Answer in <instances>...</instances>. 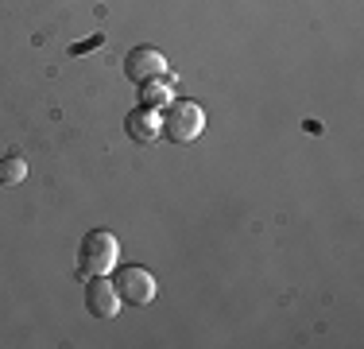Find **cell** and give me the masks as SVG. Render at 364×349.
Instances as JSON below:
<instances>
[{"mask_svg":"<svg viewBox=\"0 0 364 349\" xmlns=\"http://www.w3.org/2000/svg\"><path fill=\"white\" fill-rule=\"evenodd\" d=\"M124 74L132 78V82L167 78V58H163V51H155V47H136V51H128V58H124Z\"/></svg>","mask_w":364,"mask_h":349,"instance_id":"277c9868","label":"cell"},{"mask_svg":"<svg viewBox=\"0 0 364 349\" xmlns=\"http://www.w3.org/2000/svg\"><path fill=\"white\" fill-rule=\"evenodd\" d=\"M117 295L120 303H128V307H147V303H155V291H159V283H155V276L147 272L140 264H128L124 272L117 276Z\"/></svg>","mask_w":364,"mask_h":349,"instance_id":"3957f363","label":"cell"},{"mask_svg":"<svg viewBox=\"0 0 364 349\" xmlns=\"http://www.w3.org/2000/svg\"><path fill=\"white\" fill-rule=\"evenodd\" d=\"M205 128V113L198 101H171L167 113H163V136L171 140V144H190V140H198Z\"/></svg>","mask_w":364,"mask_h":349,"instance_id":"7a4b0ae2","label":"cell"},{"mask_svg":"<svg viewBox=\"0 0 364 349\" xmlns=\"http://www.w3.org/2000/svg\"><path fill=\"white\" fill-rule=\"evenodd\" d=\"M120 260V241L109 229H93L85 233L82 249H77V276L93 279V276H109Z\"/></svg>","mask_w":364,"mask_h":349,"instance_id":"6da1fadb","label":"cell"},{"mask_svg":"<svg viewBox=\"0 0 364 349\" xmlns=\"http://www.w3.org/2000/svg\"><path fill=\"white\" fill-rule=\"evenodd\" d=\"M124 128H128V136L136 140V144H155V140L163 136V117H159V109H132L128 113V120H124Z\"/></svg>","mask_w":364,"mask_h":349,"instance_id":"8992f818","label":"cell"},{"mask_svg":"<svg viewBox=\"0 0 364 349\" xmlns=\"http://www.w3.org/2000/svg\"><path fill=\"white\" fill-rule=\"evenodd\" d=\"M171 101H175V93H171V82H167V78L140 82V105H144V109H167Z\"/></svg>","mask_w":364,"mask_h":349,"instance_id":"52a82bcc","label":"cell"},{"mask_svg":"<svg viewBox=\"0 0 364 349\" xmlns=\"http://www.w3.org/2000/svg\"><path fill=\"white\" fill-rule=\"evenodd\" d=\"M28 179V163L20 160V155H8V160H0V187H16V182Z\"/></svg>","mask_w":364,"mask_h":349,"instance_id":"ba28073f","label":"cell"},{"mask_svg":"<svg viewBox=\"0 0 364 349\" xmlns=\"http://www.w3.org/2000/svg\"><path fill=\"white\" fill-rule=\"evenodd\" d=\"M85 307L97 314V318H112V314L120 311V295H117V287H112L105 276H93V279H90V287H85Z\"/></svg>","mask_w":364,"mask_h":349,"instance_id":"5b68a950","label":"cell"}]
</instances>
